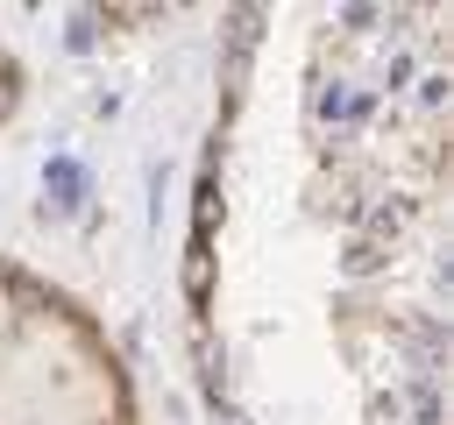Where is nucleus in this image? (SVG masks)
Segmentation results:
<instances>
[{"label":"nucleus","mask_w":454,"mask_h":425,"mask_svg":"<svg viewBox=\"0 0 454 425\" xmlns=\"http://www.w3.org/2000/svg\"><path fill=\"white\" fill-rule=\"evenodd\" d=\"M21 92H28V71H21V57H14V50H7V35H0V120H14Z\"/></svg>","instance_id":"nucleus-3"},{"label":"nucleus","mask_w":454,"mask_h":425,"mask_svg":"<svg viewBox=\"0 0 454 425\" xmlns=\"http://www.w3.org/2000/svg\"><path fill=\"white\" fill-rule=\"evenodd\" d=\"M454 7H241L192 177L213 425H447Z\"/></svg>","instance_id":"nucleus-1"},{"label":"nucleus","mask_w":454,"mask_h":425,"mask_svg":"<svg viewBox=\"0 0 454 425\" xmlns=\"http://www.w3.org/2000/svg\"><path fill=\"white\" fill-rule=\"evenodd\" d=\"M0 425H142L106 326L14 255H0Z\"/></svg>","instance_id":"nucleus-2"}]
</instances>
